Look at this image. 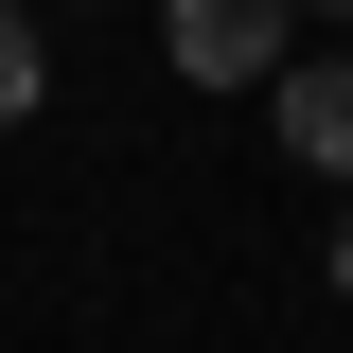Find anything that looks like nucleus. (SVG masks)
<instances>
[{
  "label": "nucleus",
  "instance_id": "f03ea898",
  "mask_svg": "<svg viewBox=\"0 0 353 353\" xmlns=\"http://www.w3.org/2000/svg\"><path fill=\"white\" fill-rule=\"evenodd\" d=\"M265 106H283V159H301V176H336V194H353V53H301V71L265 88Z\"/></svg>",
  "mask_w": 353,
  "mask_h": 353
},
{
  "label": "nucleus",
  "instance_id": "39448f33",
  "mask_svg": "<svg viewBox=\"0 0 353 353\" xmlns=\"http://www.w3.org/2000/svg\"><path fill=\"white\" fill-rule=\"evenodd\" d=\"M318 18H353V0H318Z\"/></svg>",
  "mask_w": 353,
  "mask_h": 353
},
{
  "label": "nucleus",
  "instance_id": "20e7f679",
  "mask_svg": "<svg viewBox=\"0 0 353 353\" xmlns=\"http://www.w3.org/2000/svg\"><path fill=\"white\" fill-rule=\"evenodd\" d=\"M336 301H353V212H336Z\"/></svg>",
  "mask_w": 353,
  "mask_h": 353
},
{
  "label": "nucleus",
  "instance_id": "f257e3e1",
  "mask_svg": "<svg viewBox=\"0 0 353 353\" xmlns=\"http://www.w3.org/2000/svg\"><path fill=\"white\" fill-rule=\"evenodd\" d=\"M283 36H301V0H159V53H176L194 88H248V71L283 88V71H301Z\"/></svg>",
  "mask_w": 353,
  "mask_h": 353
},
{
  "label": "nucleus",
  "instance_id": "7ed1b4c3",
  "mask_svg": "<svg viewBox=\"0 0 353 353\" xmlns=\"http://www.w3.org/2000/svg\"><path fill=\"white\" fill-rule=\"evenodd\" d=\"M36 88H53V53H36V18L0 0V124H36Z\"/></svg>",
  "mask_w": 353,
  "mask_h": 353
}]
</instances>
